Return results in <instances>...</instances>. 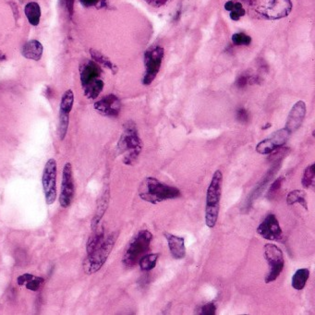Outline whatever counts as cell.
Listing matches in <instances>:
<instances>
[{"label":"cell","mask_w":315,"mask_h":315,"mask_svg":"<svg viewBox=\"0 0 315 315\" xmlns=\"http://www.w3.org/2000/svg\"><path fill=\"white\" fill-rule=\"evenodd\" d=\"M139 196L150 204H158L167 200L176 199L181 196V191L175 187L166 185L162 182L149 176L139 188Z\"/></svg>","instance_id":"1"},{"label":"cell","mask_w":315,"mask_h":315,"mask_svg":"<svg viewBox=\"0 0 315 315\" xmlns=\"http://www.w3.org/2000/svg\"><path fill=\"white\" fill-rule=\"evenodd\" d=\"M143 144L140 139L136 125L129 121L124 125V130L117 144L119 152L124 155L123 162L126 165H132L139 158Z\"/></svg>","instance_id":"2"},{"label":"cell","mask_w":315,"mask_h":315,"mask_svg":"<svg viewBox=\"0 0 315 315\" xmlns=\"http://www.w3.org/2000/svg\"><path fill=\"white\" fill-rule=\"evenodd\" d=\"M223 175L220 170H216L210 182L207 194H206V205H205V223L206 226L213 228L218 221L220 199L222 193Z\"/></svg>","instance_id":"3"},{"label":"cell","mask_w":315,"mask_h":315,"mask_svg":"<svg viewBox=\"0 0 315 315\" xmlns=\"http://www.w3.org/2000/svg\"><path fill=\"white\" fill-rule=\"evenodd\" d=\"M256 14L266 19H279L289 15L292 10L290 0H253Z\"/></svg>","instance_id":"4"},{"label":"cell","mask_w":315,"mask_h":315,"mask_svg":"<svg viewBox=\"0 0 315 315\" xmlns=\"http://www.w3.org/2000/svg\"><path fill=\"white\" fill-rule=\"evenodd\" d=\"M117 235L116 233H112L107 236L102 243L98 246L93 252L89 253L86 260L84 263V272L88 274L96 273L103 265L107 262L108 256L111 253L112 250L115 246Z\"/></svg>","instance_id":"5"},{"label":"cell","mask_w":315,"mask_h":315,"mask_svg":"<svg viewBox=\"0 0 315 315\" xmlns=\"http://www.w3.org/2000/svg\"><path fill=\"white\" fill-rule=\"evenodd\" d=\"M153 240V235L146 229L140 230L131 240L123 256V264L128 267H132L139 262L149 249Z\"/></svg>","instance_id":"6"},{"label":"cell","mask_w":315,"mask_h":315,"mask_svg":"<svg viewBox=\"0 0 315 315\" xmlns=\"http://www.w3.org/2000/svg\"><path fill=\"white\" fill-rule=\"evenodd\" d=\"M163 57H164V48L159 46L149 47L144 52V72L143 84L149 85L152 84L161 68Z\"/></svg>","instance_id":"7"},{"label":"cell","mask_w":315,"mask_h":315,"mask_svg":"<svg viewBox=\"0 0 315 315\" xmlns=\"http://www.w3.org/2000/svg\"><path fill=\"white\" fill-rule=\"evenodd\" d=\"M264 258L269 266V272L265 278V283L268 284L280 275L285 266V260L282 250L274 244L264 246Z\"/></svg>","instance_id":"8"},{"label":"cell","mask_w":315,"mask_h":315,"mask_svg":"<svg viewBox=\"0 0 315 315\" xmlns=\"http://www.w3.org/2000/svg\"><path fill=\"white\" fill-rule=\"evenodd\" d=\"M43 190L47 204H53L56 199V162L55 159L47 161L42 178Z\"/></svg>","instance_id":"9"},{"label":"cell","mask_w":315,"mask_h":315,"mask_svg":"<svg viewBox=\"0 0 315 315\" xmlns=\"http://www.w3.org/2000/svg\"><path fill=\"white\" fill-rule=\"evenodd\" d=\"M74 103V94L71 90L66 91L61 98V107H60V125H58V136L61 141L65 139L69 123H70V114Z\"/></svg>","instance_id":"10"},{"label":"cell","mask_w":315,"mask_h":315,"mask_svg":"<svg viewBox=\"0 0 315 315\" xmlns=\"http://www.w3.org/2000/svg\"><path fill=\"white\" fill-rule=\"evenodd\" d=\"M74 181L72 174V167L70 163H67L63 168L62 173V183H61L60 204L61 207H69L74 197Z\"/></svg>","instance_id":"11"},{"label":"cell","mask_w":315,"mask_h":315,"mask_svg":"<svg viewBox=\"0 0 315 315\" xmlns=\"http://www.w3.org/2000/svg\"><path fill=\"white\" fill-rule=\"evenodd\" d=\"M289 135L290 133L286 129H282V130L273 132L269 138L262 141L261 143L257 144L256 146L257 153H261V154H269V153H273L275 150L281 148L283 145L287 143V140L289 138Z\"/></svg>","instance_id":"12"},{"label":"cell","mask_w":315,"mask_h":315,"mask_svg":"<svg viewBox=\"0 0 315 315\" xmlns=\"http://www.w3.org/2000/svg\"><path fill=\"white\" fill-rule=\"evenodd\" d=\"M257 233L267 241H278L282 240L283 238L282 229L278 218L273 213L268 214L264 218V221L260 224L257 228Z\"/></svg>","instance_id":"13"},{"label":"cell","mask_w":315,"mask_h":315,"mask_svg":"<svg viewBox=\"0 0 315 315\" xmlns=\"http://www.w3.org/2000/svg\"><path fill=\"white\" fill-rule=\"evenodd\" d=\"M94 109L103 116H119L121 109V100L114 94H108L94 103Z\"/></svg>","instance_id":"14"},{"label":"cell","mask_w":315,"mask_h":315,"mask_svg":"<svg viewBox=\"0 0 315 315\" xmlns=\"http://www.w3.org/2000/svg\"><path fill=\"white\" fill-rule=\"evenodd\" d=\"M102 70L100 66L93 61H84L80 65V79L82 87L84 88L94 81L100 79Z\"/></svg>","instance_id":"15"},{"label":"cell","mask_w":315,"mask_h":315,"mask_svg":"<svg viewBox=\"0 0 315 315\" xmlns=\"http://www.w3.org/2000/svg\"><path fill=\"white\" fill-rule=\"evenodd\" d=\"M306 115V105L303 101L297 102L291 110L289 112V115L287 116V121L286 123L285 129L291 134L292 132H295L299 130L302 122L304 121Z\"/></svg>","instance_id":"16"},{"label":"cell","mask_w":315,"mask_h":315,"mask_svg":"<svg viewBox=\"0 0 315 315\" xmlns=\"http://www.w3.org/2000/svg\"><path fill=\"white\" fill-rule=\"evenodd\" d=\"M172 256L176 260L183 259L186 256L185 241L181 237L165 233Z\"/></svg>","instance_id":"17"},{"label":"cell","mask_w":315,"mask_h":315,"mask_svg":"<svg viewBox=\"0 0 315 315\" xmlns=\"http://www.w3.org/2000/svg\"><path fill=\"white\" fill-rule=\"evenodd\" d=\"M44 47L37 40H31L24 44L22 48V55L31 61H39L42 58Z\"/></svg>","instance_id":"18"},{"label":"cell","mask_w":315,"mask_h":315,"mask_svg":"<svg viewBox=\"0 0 315 315\" xmlns=\"http://www.w3.org/2000/svg\"><path fill=\"white\" fill-rule=\"evenodd\" d=\"M17 282L21 287H25L32 291H37L45 282V279L40 277H35L31 273H24L19 275L17 279Z\"/></svg>","instance_id":"19"},{"label":"cell","mask_w":315,"mask_h":315,"mask_svg":"<svg viewBox=\"0 0 315 315\" xmlns=\"http://www.w3.org/2000/svg\"><path fill=\"white\" fill-rule=\"evenodd\" d=\"M24 13L28 19L29 24L33 26H38L41 19V8L36 2H29L24 8Z\"/></svg>","instance_id":"20"},{"label":"cell","mask_w":315,"mask_h":315,"mask_svg":"<svg viewBox=\"0 0 315 315\" xmlns=\"http://www.w3.org/2000/svg\"><path fill=\"white\" fill-rule=\"evenodd\" d=\"M108 199H109V192L108 190L103 192L100 199L98 200L97 209H96V213L94 214V218L92 222V227L93 229H96L98 223L100 222L101 218H103V214L106 212L108 205Z\"/></svg>","instance_id":"21"},{"label":"cell","mask_w":315,"mask_h":315,"mask_svg":"<svg viewBox=\"0 0 315 315\" xmlns=\"http://www.w3.org/2000/svg\"><path fill=\"white\" fill-rule=\"evenodd\" d=\"M310 278L309 269H299L292 277V287L296 290H301L305 287L306 283Z\"/></svg>","instance_id":"22"},{"label":"cell","mask_w":315,"mask_h":315,"mask_svg":"<svg viewBox=\"0 0 315 315\" xmlns=\"http://www.w3.org/2000/svg\"><path fill=\"white\" fill-rule=\"evenodd\" d=\"M90 54H91L93 61L94 62H96L98 65L103 66V67L107 68L108 70H111L114 74L117 71V67L107 56L102 54L101 52L97 51L95 49H91L90 50Z\"/></svg>","instance_id":"23"},{"label":"cell","mask_w":315,"mask_h":315,"mask_svg":"<svg viewBox=\"0 0 315 315\" xmlns=\"http://www.w3.org/2000/svg\"><path fill=\"white\" fill-rule=\"evenodd\" d=\"M105 84L101 79H97L94 81L92 84H88L87 86L84 87V95L88 99H96L102 93Z\"/></svg>","instance_id":"24"},{"label":"cell","mask_w":315,"mask_h":315,"mask_svg":"<svg viewBox=\"0 0 315 315\" xmlns=\"http://www.w3.org/2000/svg\"><path fill=\"white\" fill-rule=\"evenodd\" d=\"M104 240H105V233H104L103 228L94 232L93 235L89 238L88 241H87V246H86L87 253L89 254L93 252V250L102 243Z\"/></svg>","instance_id":"25"},{"label":"cell","mask_w":315,"mask_h":315,"mask_svg":"<svg viewBox=\"0 0 315 315\" xmlns=\"http://www.w3.org/2000/svg\"><path fill=\"white\" fill-rule=\"evenodd\" d=\"M287 204L293 205L295 204H300L308 210L307 207V200H306L305 191L303 190H293L287 195Z\"/></svg>","instance_id":"26"},{"label":"cell","mask_w":315,"mask_h":315,"mask_svg":"<svg viewBox=\"0 0 315 315\" xmlns=\"http://www.w3.org/2000/svg\"><path fill=\"white\" fill-rule=\"evenodd\" d=\"M158 253H150V254H145L139 260L140 267L145 272L151 271L152 269L155 267L156 263H158Z\"/></svg>","instance_id":"27"},{"label":"cell","mask_w":315,"mask_h":315,"mask_svg":"<svg viewBox=\"0 0 315 315\" xmlns=\"http://www.w3.org/2000/svg\"><path fill=\"white\" fill-rule=\"evenodd\" d=\"M314 178L315 166L314 164H311L309 167H306L305 171H304L302 180H301L302 186L306 189H309L310 187H312L314 184Z\"/></svg>","instance_id":"28"},{"label":"cell","mask_w":315,"mask_h":315,"mask_svg":"<svg viewBox=\"0 0 315 315\" xmlns=\"http://www.w3.org/2000/svg\"><path fill=\"white\" fill-rule=\"evenodd\" d=\"M232 42L235 46H249L251 43V37L245 33H235L232 36Z\"/></svg>","instance_id":"29"},{"label":"cell","mask_w":315,"mask_h":315,"mask_svg":"<svg viewBox=\"0 0 315 315\" xmlns=\"http://www.w3.org/2000/svg\"><path fill=\"white\" fill-rule=\"evenodd\" d=\"M246 11L241 2L234 3L233 9L230 10V18L233 21H239L241 17L245 15Z\"/></svg>","instance_id":"30"},{"label":"cell","mask_w":315,"mask_h":315,"mask_svg":"<svg viewBox=\"0 0 315 315\" xmlns=\"http://www.w3.org/2000/svg\"><path fill=\"white\" fill-rule=\"evenodd\" d=\"M196 313L201 315H214L216 313V306L214 305L213 302H209L207 304L200 307Z\"/></svg>","instance_id":"31"},{"label":"cell","mask_w":315,"mask_h":315,"mask_svg":"<svg viewBox=\"0 0 315 315\" xmlns=\"http://www.w3.org/2000/svg\"><path fill=\"white\" fill-rule=\"evenodd\" d=\"M282 181L283 178H278V180L273 181V183L270 187L268 193H267V197H268L269 199H272L278 193V190H280L281 185H282Z\"/></svg>","instance_id":"32"},{"label":"cell","mask_w":315,"mask_h":315,"mask_svg":"<svg viewBox=\"0 0 315 315\" xmlns=\"http://www.w3.org/2000/svg\"><path fill=\"white\" fill-rule=\"evenodd\" d=\"M80 2L85 8H91V7L102 8L105 6L106 0H80Z\"/></svg>","instance_id":"33"},{"label":"cell","mask_w":315,"mask_h":315,"mask_svg":"<svg viewBox=\"0 0 315 315\" xmlns=\"http://www.w3.org/2000/svg\"><path fill=\"white\" fill-rule=\"evenodd\" d=\"M236 117L237 120L241 123H247L249 121V113L246 110L245 108L241 107V108L238 109Z\"/></svg>","instance_id":"34"},{"label":"cell","mask_w":315,"mask_h":315,"mask_svg":"<svg viewBox=\"0 0 315 315\" xmlns=\"http://www.w3.org/2000/svg\"><path fill=\"white\" fill-rule=\"evenodd\" d=\"M250 77L249 75L241 74L236 81V86L239 89H242L250 83Z\"/></svg>","instance_id":"35"},{"label":"cell","mask_w":315,"mask_h":315,"mask_svg":"<svg viewBox=\"0 0 315 315\" xmlns=\"http://www.w3.org/2000/svg\"><path fill=\"white\" fill-rule=\"evenodd\" d=\"M144 1L153 8H160L162 6L166 5L170 0H144Z\"/></svg>","instance_id":"36"},{"label":"cell","mask_w":315,"mask_h":315,"mask_svg":"<svg viewBox=\"0 0 315 315\" xmlns=\"http://www.w3.org/2000/svg\"><path fill=\"white\" fill-rule=\"evenodd\" d=\"M74 1L75 0H65L66 9L68 10L70 18H72L74 12Z\"/></svg>","instance_id":"37"},{"label":"cell","mask_w":315,"mask_h":315,"mask_svg":"<svg viewBox=\"0 0 315 315\" xmlns=\"http://www.w3.org/2000/svg\"><path fill=\"white\" fill-rule=\"evenodd\" d=\"M234 3H235V2H233V1H227V3L225 4V9H226V10L230 11V10L233 9V7H234Z\"/></svg>","instance_id":"38"},{"label":"cell","mask_w":315,"mask_h":315,"mask_svg":"<svg viewBox=\"0 0 315 315\" xmlns=\"http://www.w3.org/2000/svg\"><path fill=\"white\" fill-rule=\"evenodd\" d=\"M6 60H7V56L5 54L0 50V61H4Z\"/></svg>","instance_id":"39"},{"label":"cell","mask_w":315,"mask_h":315,"mask_svg":"<svg viewBox=\"0 0 315 315\" xmlns=\"http://www.w3.org/2000/svg\"><path fill=\"white\" fill-rule=\"evenodd\" d=\"M241 1H243V2H245V3H248V4H250V5H251V3H252L253 0H241Z\"/></svg>","instance_id":"40"},{"label":"cell","mask_w":315,"mask_h":315,"mask_svg":"<svg viewBox=\"0 0 315 315\" xmlns=\"http://www.w3.org/2000/svg\"><path fill=\"white\" fill-rule=\"evenodd\" d=\"M269 127H271V124H267V125L263 128V130H266V129H268Z\"/></svg>","instance_id":"41"}]
</instances>
